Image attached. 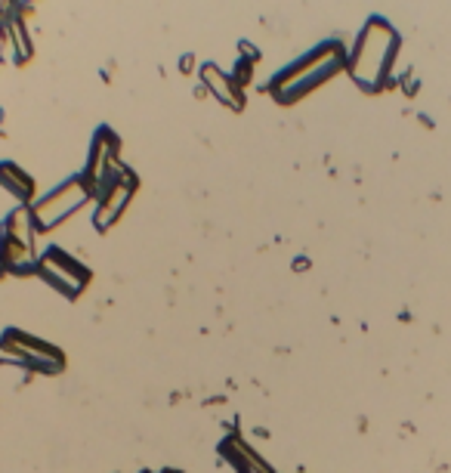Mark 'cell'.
Returning <instances> with one entry per match:
<instances>
[{
	"label": "cell",
	"instance_id": "6da1fadb",
	"mask_svg": "<svg viewBox=\"0 0 451 473\" xmlns=\"http://www.w3.org/2000/svg\"><path fill=\"white\" fill-rule=\"evenodd\" d=\"M87 199H93V192H90V186L84 183V177L69 180V183H62L56 192H50L47 199H41L38 205L32 208L34 227H38V229L60 227L65 217L75 214V210L81 208Z\"/></svg>",
	"mask_w": 451,
	"mask_h": 473
},
{
	"label": "cell",
	"instance_id": "7a4b0ae2",
	"mask_svg": "<svg viewBox=\"0 0 451 473\" xmlns=\"http://www.w3.org/2000/svg\"><path fill=\"white\" fill-rule=\"evenodd\" d=\"M38 273L43 275L47 285H53L65 297H81V291L87 288V282H90V273H87L75 257L60 251V247L43 254L38 260Z\"/></svg>",
	"mask_w": 451,
	"mask_h": 473
},
{
	"label": "cell",
	"instance_id": "3957f363",
	"mask_svg": "<svg viewBox=\"0 0 451 473\" xmlns=\"http://www.w3.org/2000/svg\"><path fill=\"white\" fill-rule=\"evenodd\" d=\"M377 32H381V22H371L365 38L355 47V60H353V75L359 84L365 87H377L381 84V75L387 71L390 65V53H392V38L383 43L377 41Z\"/></svg>",
	"mask_w": 451,
	"mask_h": 473
},
{
	"label": "cell",
	"instance_id": "277c9868",
	"mask_svg": "<svg viewBox=\"0 0 451 473\" xmlns=\"http://www.w3.org/2000/svg\"><path fill=\"white\" fill-rule=\"evenodd\" d=\"M4 340L19 350V356L25 359V368L28 371H41V375H60L65 368V356L56 350V347L43 344L41 338H32V334L19 331V329H10L4 334Z\"/></svg>",
	"mask_w": 451,
	"mask_h": 473
},
{
	"label": "cell",
	"instance_id": "5b68a950",
	"mask_svg": "<svg viewBox=\"0 0 451 473\" xmlns=\"http://www.w3.org/2000/svg\"><path fill=\"white\" fill-rule=\"evenodd\" d=\"M133 186L136 180L130 177V173H124V177L115 183L108 192L99 199V208H97V229H108L115 220L121 217V210L127 208V201L133 199Z\"/></svg>",
	"mask_w": 451,
	"mask_h": 473
},
{
	"label": "cell",
	"instance_id": "8992f818",
	"mask_svg": "<svg viewBox=\"0 0 451 473\" xmlns=\"http://www.w3.org/2000/svg\"><path fill=\"white\" fill-rule=\"evenodd\" d=\"M220 452H223V458H229V464H235L238 473H272L263 464V458L253 452L244 440H238V436H229V440L220 446Z\"/></svg>",
	"mask_w": 451,
	"mask_h": 473
},
{
	"label": "cell",
	"instance_id": "52a82bcc",
	"mask_svg": "<svg viewBox=\"0 0 451 473\" xmlns=\"http://www.w3.org/2000/svg\"><path fill=\"white\" fill-rule=\"evenodd\" d=\"M0 183H4L10 192H16L19 199H32V177H25V173L19 171L16 164H0Z\"/></svg>",
	"mask_w": 451,
	"mask_h": 473
},
{
	"label": "cell",
	"instance_id": "ba28073f",
	"mask_svg": "<svg viewBox=\"0 0 451 473\" xmlns=\"http://www.w3.org/2000/svg\"><path fill=\"white\" fill-rule=\"evenodd\" d=\"M143 473H149V470H143Z\"/></svg>",
	"mask_w": 451,
	"mask_h": 473
}]
</instances>
